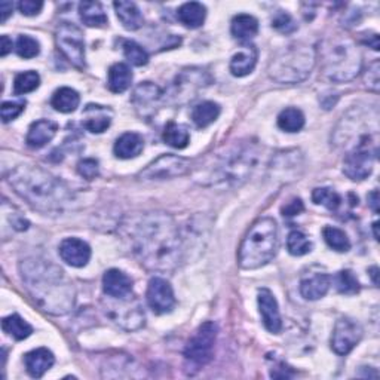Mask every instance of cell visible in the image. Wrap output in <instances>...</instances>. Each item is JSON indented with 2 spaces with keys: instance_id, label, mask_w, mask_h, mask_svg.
I'll return each mask as SVG.
<instances>
[{
  "instance_id": "obj_1",
  "label": "cell",
  "mask_w": 380,
  "mask_h": 380,
  "mask_svg": "<svg viewBox=\"0 0 380 380\" xmlns=\"http://www.w3.org/2000/svg\"><path fill=\"white\" fill-rule=\"evenodd\" d=\"M125 239L140 263L151 270H170L180 262L178 226L166 212H146L124 224Z\"/></svg>"
},
{
  "instance_id": "obj_2",
  "label": "cell",
  "mask_w": 380,
  "mask_h": 380,
  "mask_svg": "<svg viewBox=\"0 0 380 380\" xmlns=\"http://www.w3.org/2000/svg\"><path fill=\"white\" fill-rule=\"evenodd\" d=\"M25 290L36 305L51 315L69 313L76 301L73 282L64 270L47 258H25L20 265Z\"/></svg>"
},
{
  "instance_id": "obj_3",
  "label": "cell",
  "mask_w": 380,
  "mask_h": 380,
  "mask_svg": "<svg viewBox=\"0 0 380 380\" xmlns=\"http://www.w3.org/2000/svg\"><path fill=\"white\" fill-rule=\"evenodd\" d=\"M9 183L24 201L43 214H58L71 202L69 188L40 166H18L11 173Z\"/></svg>"
},
{
  "instance_id": "obj_4",
  "label": "cell",
  "mask_w": 380,
  "mask_h": 380,
  "mask_svg": "<svg viewBox=\"0 0 380 380\" xmlns=\"http://www.w3.org/2000/svg\"><path fill=\"white\" fill-rule=\"evenodd\" d=\"M258 161V150L253 143L236 142L224 154L216 156L214 163L207 173L211 185L236 186L244 183L255 170Z\"/></svg>"
},
{
  "instance_id": "obj_5",
  "label": "cell",
  "mask_w": 380,
  "mask_h": 380,
  "mask_svg": "<svg viewBox=\"0 0 380 380\" xmlns=\"http://www.w3.org/2000/svg\"><path fill=\"white\" fill-rule=\"evenodd\" d=\"M321 59L324 74L333 82L352 81L362 67V57L357 43L343 35H334L323 43Z\"/></svg>"
},
{
  "instance_id": "obj_6",
  "label": "cell",
  "mask_w": 380,
  "mask_h": 380,
  "mask_svg": "<svg viewBox=\"0 0 380 380\" xmlns=\"http://www.w3.org/2000/svg\"><path fill=\"white\" fill-rule=\"evenodd\" d=\"M278 247L280 238L277 221L270 217L257 220L239 247V266L247 270L262 267L277 255Z\"/></svg>"
},
{
  "instance_id": "obj_7",
  "label": "cell",
  "mask_w": 380,
  "mask_h": 380,
  "mask_svg": "<svg viewBox=\"0 0 380 380\" xmlns=\"http://www.w3.org/2000/svg\"><path fill=\"white\" fill-rule=\"evenodd\" d=\"M316 62L315 51L303 43H293L273 55L269 76L280 84L294 85L305 81Z\"/></svg>"
},
{
  "instance_id": "obj_8",
  "label": "cell",
  "mask_w": 380,
  "mask_h": 380,
  "mask_svg": "<svg viewBox=\"0 0 380 380\" xmlns=\"http://www.w3.org/2000/svg\"><path fill=\"white\" fill-rule=\"evenodd\" d=\"M217 339V326L207 321L197 327L185 347V359L195 372L204 367L212 358V351Z\"/></svg>"
},
{
  "instance_id": "obj_9",
  "label": "cell",
  "mask_w": 380,
  "mask_h": 380,
  "mask_svg": "<svg viewBox=\"0 0 380 380\" xmlns=\"http://www.w3.org/2000/svg\"><path fill=\"white\" fill-rule=\"evenodd\" d=\"M211 84L209 74L202 69H186L177 74V78L165 94V100L170 104H186L195 100L200 91Z\"/></svg>"
},
{
  "instance_id": "obj_10",
  "label": "cell",
  "mask_w": 380,
  "mask_h": 380,
  "mask_svg": "<svg viewBox=\"0 0 380 380\" xmlns=\"http://www.w3.org/2000/svg\"><path fill=\"white\" fill-rule=\"evenodd\" d=\"M108 297V303L104 305V309L113 323L128 331L139 330L144 326V311L134 294L125 297Z\"/></svg>"
},
{
  "instance_id": "obj_11",
  "label": "cell",
  "mask_w": 380,
  "mask_h": 380,
  "mask_svg": "<svg viewBox=\"0 0 380 380\" xmlns=\"http://www.w3.org/2000/svg\"><path fill=\"white\" fill-rule=\"evenodd\" d=\"M55 42L58 50L74 67H85V39L78 25L73 23L59 24L55 33Z\"/></svg>"
},
{
  "instance_id": "obj_12",
  "label": "cell",
  "mask_w": 380,
  "mask_h": 380,
  "mask_svg": "<svg viewBox=\"0 0 380 380\" xmlns=\"http://www.w3.org/2000/svg\"><path fill=\"white\" fill-rule=\"evenodd\" d=\"M190 168L188 159L166 154L149 163L146 168L140 173L143 180H168L174 177L185 175Z\"/></svg>"
},
{
  "instance_id": "obj_13",
  "label": "cell",
  "mask_w": 380,
  "mask_h": 380,
  "mask_svg": "<svg viewBox=\"0 0 380 380\" xmlns=\"http://www.w3.org/2000/svg\"><path fill=\"white\" fill-rule=\"evenodd\" d=\"M362 338L361 326L351 318H340L334 326L331 347L338 355H347Z\"/></svg>"
},
{
  "instance_id": "obj_14",
  "label": "cell",
  "mask_w": 380,
  "mask_h": 380,
  "mask_svg": "<svg viewBox=\"0 0 380 380\" xmlns=\"http://www.w3.org/2000/svg\"><path fill=\"white\" fill-rule=\"evenodd\" d=\"M377 150L374 149H354L349 150L343 161V173L352 181L366 180L372 171Z\"/></svg>"
},
{
  "instance_id": "obj_15",
  "label": "cell",
  "mask_w": 380,
  "mask_h": 380,
  "mask_svg": "<svg viewBox=\"0 0 380 380\" xmlns=\"http://www.w3.org/2000/svg\"><path fill=\"white\" fill-rule=\"evenodd\" d=\"M161 100H162L161 88L151 82H142L134 89V94L131 97V103L134 104L135 112L146 120L156 115Z\"/></svg>"
},
{
  "instance_id": "obj_16",
  "label": "cell",
  "mask_w": 380,
  "mask_h": 380,
  "mask_svg": "<svg viewBox=\"0 0 380 380\" xmlns=\"http://www.w3.org/2000/svg\"><path fill=\"white\" fill-rule=\"evenodd\" d=\"M146 299L150 309L155 313H168L175 306V296L173 287L163 278H151L147 287Z\"/></svg>"
},
{
  "instance_id": "obj_17",
  "label": "cell",
  "mask_w": 380,
  "mask_h": 380,
  "mask_svg": "<svg viewBox=\"0 0 380 380\" xmlns=\"http://www.w3.org/2000/svg\"><path fill=\"white\" fill-rule=\"evenodd\" d=\"M257 301L265 328L273 334H278L282 330V319L275 296L267 288H262L258 292Z\"/></svg>"
},
{
  "instance_id": "obj_18",
  "label": "cell",
  "mask_w": 380,
  "mask_h": 380,
  "mask_svg": "<svg viewBox=\"0 0 380 380\" xmlns=\"http://www.w3.org/2000/svg\"><path fill=\"white\" fill-rule=\"evenodd\" d=\"M59 257L71 267H84L91 258V247L79 238H67L59 244Z\"/></svg>"
},
{
  "instance_id": "obj_19",
  "label": "cell",
  "mask_w": 380,
  "mask_h": 380,
  "mask_svg": "<svg viewBox=\"0 0 380 380\" xmlns=\"http://www.w3.org/2000/svg\"><path fill=\"white\" fill-rule=\"evenodd\" d=\"M58 131V124L51 119H39L28 128L25 143L32 149H42L47 146L55 137Z\"/></svg>"
},
{
  "instance_id": "obj_20",
  "label": "cell",
  "mask_w": 380,
  "mask_h": 380,
  "mask_svg": "<svg viewBox=\"0 0 380 380\" xmlns=\"http://www.w3.org/2000/svg\"><path fill=\"white\" fill-rule=\"evenodd\" d=\"M103 290L109 297H125L132 294V280L119 269H110L103 277Z\"/></svg>"
},
{
  "instance_id": "obj_21",
  "label": "cell",
  "mask_w": 380,
  "mask_h": 380,
  "mask_svg": "<svg viewBox=\"0 0 380 380\" xmlns=\"http://www.w3.org/2000/svg\"><path fill=\"white\" fill-rule=\"evenodd\" d=\"M330 285V275L324 272H312L300 281V293L306 300H319L327 294Z\"/></svg>"
},
{
  "instance_id": "obj_22",
  "label": "cell",
  "mask_w": 380,
  "mask_h": 380,
  "mask_svg": "<svg viewBox=\"0 0 380 380\" xmlns=\"http://www.w3.org/2000/svg\"><path fill=\"white\" fill-rule=\"evenodd\" d=\"M55 362L54 354L47 347H38L33 349L24 355V364H25V370L32 377H42L45 373H47Z\"/></svg>"
},
{
  "instance_id": "obj_23",
  "label": "cell",
  "mask_w": 380,
  "mask_h": 380,
  "mask_svg": "<svg viewBox=\"0 0 380 380\" xmlns=\"http://www.w3.org/2000/svg\"><path fill=\"white\" fill-rule=\"evenodd\" d=\"M112 124V110L98 104H88L84 110V127L93 134H101Z\"/></svg>"
},
{
  "instance_id": "obj_24",
  "label": "cell",
  "mask_w": 380,
  "mask_h": 380,
  "mask_svg": "<svg viewBox=\"0 0 380 380\" xmlns=\"http://www.w3.org/2000/svg\"><path fill=\"white\" fill-rule=\"evenodd\" d=\"M258 58V51L254 45H246L231 59V71L236 78H244L253 73Z\"/></svg>"
},
{
  "instance_id": "obj_25",
  "label": "cell",
  "mask_w": 380,
  "mask_h": 380,
  "mask_svg": "<svg viewBox=\"0 0 380 380\" xmlns=\"http://www.w3.org/2000/svg\"><path fill=\"white\" fill-rule=\"evenodd\" d=\"M144 149V140L140 134L125 132L115 143L113 151L119 159H132L139 156Z\"/></svg>"
},
{
  "instance_id": "obj_26",
  "label": "cell",
  "mask_w": 380,
  "mask_h": 380,
  "mask_svg": "<svg viewBox=\"0 0 380 380\" xmlns=\"http://www.w3.org/2000/svg\"><path fill=\"white\" fill-rule=\"evenodd\" d=\"M116 17L119 18V21L122 23V25L127 30H139L143 24H144V18L143 15L134 2H127V0H119V2L113 4Z\"/></svg>"
},
{
  "instance_id": "obj_27",
  "label": "cell",
  "mask_w": 380,
  "mask_h": 380,
  "mask_svg": "<svg viewBox=\"0 0 380 380\" xmlns=\"http://www.w3.org/2000/svg\"><path fill=\"white\" fill-rule=\"evenodd\" d=\"M207 17V9L202 4L188 2L177 11L178 21L188 28H200Z\"/></svg>"
},
{
  "instance_id": "obj_28",
  "label": "cell",
  "mask_w": 380,
  "mask_h": 380,
  "mask_svg": "<svg viewBox=\"0 0 380 380\" xmlns=\"http://www.w3.org/2000/svg\"><path fill=\"white\" fill-rule=\"evenodd\" d=\"M231 32L235 39L241 42H250L258 33V21L248 13H239L232 20Z\"/></svg>"
},
{
  "instance_id": "obj_29",
  "label": "cell",
  "mask_w": 380,
  "mask_h": 380,
  "mask_svg": "<svg viewBox=\"0 0 380 380\" xmlns=\"http://www.w3.org/2000/svg\"><path fill=\"white\" fill-rule=\"evenodd\" d=\"M132 84V71L124 63H116L109 69L108 86L115 94L125 93Z\"/></svg>"
},
{
  "instance_id": "obj_30",
  "label": "cell",
  "mask_w": 380,
  "mask_h": 380,
  "mask_svg": "<svg viewBox=\"0 0 380 380\" xmlns=\"http://www.w3.org/2000/svg\"><path fill=\"white\" fill-rule=\"evenodd\" d=\"M51 104L57 112L71 113L79 108L81 96H79L78 91H74L73 88L63 86V88H59L55 91L54 96H52V100H51Z\"/></svg>"
},
{
  "instance_id": "obj_31",
  "label": "cell",
  "mask_w": 380,
  "mask_h": 380,
  "mask_svg": "<svg viewBox=\"0 0 380 380\" xmlns=\"http://www.w3.org/2000/svg\"><path fill=\"white\" fill-rule=\"evenodd\" d=\"M220 105L214 101H202L192 112V120L197 128H207L214 124L220 116Z\"/></svg>"
},
{
  "instance_id": "obj_32",
  "label": "cell",
  "mask_w": 380,
  "mask_h": 380,
  "mask_svg": "<svg viewBox=\"0 0 380 380\" xmlns=\"http://www.w3.org/2000/svg\"><path fill=\"white\" fill-rule=\"evenodd\" d=\"M79 15L88 27H103L108 24V15L100 2H82L79 5Z\"/></svg>"
},
{
  "instance_id": "obj_33",
  "label": "cell",
  "mask_w": 380,
  "mask_h": 380,
  "mask_svg": "<svg viewBox=\"0 0 380 380\" xmlns=\"http://www.w3.org/2000/svg\"><path fill=\"white\" fill-rule=\"evenodd\" d=\"M2 328L8 336L13 338L15 340H24L28 336H32V333H33V327L17 313L4 318Z\"/></svg>"
},
{
  "instance_id": "obj_34",
  "label": "cell",
  "mask_w": 380,
  "mask_h": 380,
  "mask_svg": "<svg viewBox=\"0 0 380 380\" xmlns=\"http://www.w3.org/2000/svg\"><path fill=\"white\" fill-rule=\"evenodd\" d=\"M162 139L166 144L174 149H185L190 142V135L186 127L178 125L175 122H170L163 129Z\"/></svg>"
},
{
  "instance_id": "obj_35",
  "label": "cell",
  "mask_w": 380,
  "mask_h": 380,
  "mask_svg": "<svg viewBox=\"0 0 380 380\" xmlns=\"http://www.w3.org/2000/svg\"><path fill=\"white\" fill-rule=\"evenodd\" d=\"M278 127L285 132H299L305 127V115L296 108H287L278 116Z\"/></svg>"
},
{
  "instance_id": "obj_36",
  "label": "cell",
  "mask_w": 380,
  "mask_h": 380,
  "mask_svg": "<svg viewBox=\"0 0 380 380\" xmlns=\"http://www.w3.org/2000/svg\"><path fill=\"white\" fill-rule=\"evenodd\" d=\"M323 236L327 242V246L338 253H346L351 250V241H349L347 235L339 229V227L326 226L323 229Z\"/></svg>"
},
{
  "instance_id": "obj_37",
  "label": "cell",
  "mask_w": 380,
  "mask_h": 380,
  "mask_svg": "<svg viewBox=\"0 0 380 380\" xmlns=\"http://www.w3.org/2000/svg\"><path fill=\"white\" fill-rule=\"evenodd\" d=\"M40 85V76L38 71L28 70L24 73L17 74L13 81V93L17 96H24L28 93H33Z\"/></svg>"
},
{
  "instance_id": "obj_38",
  "label": "cell",
  "mask_w": 380,
  "mask_h": 380,
  "mask_svg": "<svg viewBox=\"0 0 380 380\" xmlns=\"http://www.w3.org/2000/svg\"><path fill=\"white\" fill-rule=\"evenodd\" d=\"M287 250L292 255L296 257L306 255L312 251V242L303 232L293 231L287 238Z\"/></svg>"
},
{
  "instance_id": "obj_39",
  "label": "cell",
  "mask_w": 380,
  "mask_h": 380,
  "mask_svg": "<svg viewBox=\"0 0 380 380\" xmlns=\"http://www.w3.org/2000/svg\"><path fill=\"white\" fill-rule=\"evenodd\" d=\"M312 201L316 205H323V207L334 211L340 207L342 197L338 192H334L330 188H318L312 192Z\"/></svg>"
},
{
  "instance_id": "obj_40",
  "label": "cell",
  "mask_w": 380,
  "mask_h": 380,
  "mask_svg": "<svg viewBox=\"0 0 380 380\" xmlns=\"http://www.w3.org/2000/svg\"><path fill=\"white\" fill-rule=\"evenodd\" d=\"M334 282H336V288L340 294L354 296L359 292V282L351 270H340Z\"/></svg>"
},
{
  "instance_id": "obj_41",
  "label": "cell",
  "mask_w": 380,
  "mask_h": 380,
  "mask_svg": "<svg viewBox=\"0 0 380 380\" xmlns=\"http://www.w3.org/2000/svg\"><path fill=\"white\" fill-rule=\"evenodd\" d=\"M124 55L132 66L142 67L149 63L147 51L134 40H127L124 43Z\"/></svg>"
},
{
  "instance_id": "obj_42",
  "label": "cell",
  "mask_w": 380,
  "mask_h": 380,
  "mask_svg": "<svg viewBox=\"0 0 380 380\" xmlns=\"http://www.w3.org/2000/svg\"><path fill=\"white\" fill-rule=\"evenodd\" d=\"M15 51H17V54L21 58L30 59V58H35L39 55L40 45L35 38L23 35L17 39V43H15Z\"/></svg>"
},
{
  "instance_id": "obj_43",
  "label": "cell",
  "mask_w": 380,
  "mask_h": 380,
  "mask_svg": "<svg viewBox=\"0 0 380 380\" xmlns=\"http://www.w3.org/2000/svg\"><path fill=\"white\" fill-rule=\"evenodd\" d=\"M272 27L284 35H290L297 30V24L293 20L292 15L284 12V11H278L275 17L272 18Z\"/></svg>"
},
{
  "instance_id": "obj_44",
  "label": "cell",
  "mask_w": 380,
  "mask_h": 380,
  "mask_svg": "<svg viewBox=\"0 0 380 380\" xmlns=\"http://www.w3.org/2000/svg\"><path fill=\"white\" fill-rule=\"evenodd\" d=\"M25 109V101H5L0 108V115L5 124L17 119Z\"/></svg>"
},
{
  "instance_id": "obj_45",
  "label": "cell",
  "mask_w": 380,
  "mask_h": 380,
  "mask_svg": "<svg viewBox=\"0 0 380 380\" xmlns=\"http://www.w3.org/2000/svg\"><path fill=\"white\" fill-rule=\"evenodd\" d=\"M78 171H79V174L84 178H86V180H94L100 174L98 162L96 159H84L78 165Z\"/></svg>"
},
{
  "instance_id": "obj_46",
  "label": "cell",
  "mask_w": 380,
  "mask_h": 380,
  "mask_svg": "<svg viewBox=\"0 0 380 380\" xmlns=\"http://www.w3.org/2000/svg\"><path fill=\"white\" fill-rule=\"evenodd\" d=\"M43 8V2L40 0H21L18 4V9L25 17H35V15L40 13Z\"/></svg>"
},
{
  "instance_id": "obj_47",
  "label": "cell",
  "mask_w": 380,
  "mask_h": 380,
  "mask_svg": "<svg viewBox=\"0 0 380 380\" xmlns=\"http://www.w3.org/2000/svg\"><path fill=\"white\" fill-rule=\"evenodd\" d=\"M366 84L367 86L377 93L379 91V84H380V78H379V62H374L372 66H369V70L366 73Z\"/></svg>"
},
{
  "instance_id": "obj_48",
  "label": "cell",
  "mask_w": 380,
  "mask_h": 380,
  "mask_svg": "<svg viewBox=\"0 0 380 380\" xmlns=\"http://www.w3.org/2000/svg\"><path fill=\"white\" fill-rule=\"evenodd\" d=\"M303 209H305V207H303L301 200H293L292 202H288L282 208V216H285V217H294V216H299Z\"/></svg>"
},
{
  "instance_id": "obj_49",
  "label": "cell",
  "mask_w": 380,
  "mask_h": 380,
  "mask_svg": "<svg viewBox=\"0 0 380 380\" xmlns=\"http://www.w3.org/2000/svg\"><path fill=\"white\" fill-rule=\"evenodd\" d=\"M12 11H13V5L12 2H2L0 4V21H2V24H5L8 21V18L12 15Z\"/></svg>"
},
{
  "instance_id": "obj_50",
  "label": "cell",
  "mask_w": 380,
  "mask_h": 380,
  "mask_svg": "<svg viewBox=\"0 0 380 380\" xmlns=\"http://www.w3.org/2000/svg\"><path fill=\"white\" fill-rule=\"evenodd\" d=\"M13 48V43H12V39H9L6 35L2 36V39H0V55L2 57H6Z\"/></svg>"
},
{
  "instance_id": "obj_51",
  "label": "cell",
  "mask_w": 380,
  "mask_h": 380,
  "mask_svg": "<svg viewBox=\"0 0 380 380\" xmlns=\"http://www.w3.org/2000/svg\"><path fill=\"white\" fill-rule=\"evenodd\" d=\"M369 204H370V207L373 208L374 212L379 211V193H377V190H373L369 195Z\"/></svg>"
},
{
  "instance_id": "obj_52",
  "label": "cell",
  "mask_w": 380,
  "mask_h": 380,
  "mask_svg": "<svg viewBox=\"0 0 380 380\" xmlns=\"http://www.w3.org/2000/svg\"><path fill=\"white\" fill-rule=\"evenodd\" d=\"M370 272H372V277H373L374 284L377 285V272H379V270H377V267H372V270H370Z\"/></svg>"
},
{
  "instance_id": "obj_53",
  "label": "cell",
  "mask_w": 380,
  "mask_h": 380,
  "mask_svg": "<svg viewBox=\"0 0 380 380\" xmlns=\"http://www.w3.org/2000/svg\"><path fill=\"white\" fill-rule=\"evenodd\" d=\"M377 226H379L377 223H374V224H373V227H374V238H376V239H379V234H377Z\"/></svg>"
}]
</instances>
